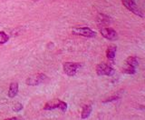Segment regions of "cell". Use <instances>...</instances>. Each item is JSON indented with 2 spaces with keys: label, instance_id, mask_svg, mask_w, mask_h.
Returning a JSON list of instances; mask_svg holds the SVG:
<instances>
[{
  "label": "cell",
  "instance_id": "1",
  "mask_svg": "<svg viewBox=\"0 0 145 120\" xmlns=\"http://www.w3.org/2000/svg\"><path fill=\"white\" fill-rule=\"evenodd\" d=\"M44 110H53V109H59L62 112H65L67 109V104L60 99H53L49 101L44 107Z\"/></svg>",
  "mask_w": 145,
  "mask_h": 120
},
{
  "label": "cell",
  "instance_id": "2",
  "mask_svg": "<svg viewBox=\"0 0 145 120\" xmlns=\"http://www.w3.org/2000/svg\"><path fill=\"white\" fill-rule=\"evenodd\" d=\"M72 33L74 36H84V38H94L95 35H96V33L88 26L74 27L72 30Z\"/></svg>",
  "mask_w": 145,
  "mask_h": 120
},
{
  "label": "cell",
  "instance_id": "3",
  "mask_svg": "<svg viewBox=\"0 0 145 120\" xmlns=\"http://www.w3.org/2000/svg\"><path fill=\"white\" fill-rule=\"evenodd\" d=\"M121 2H122V5H123L129 11L133 13L134 15L138 16L140 17H144L142 11L140 10V7H138V5L136 4L135 0H121Z\"/></svg>",
  "mask_w": 145,
  "mask_h": 120
},
{
  "label": "cell",
  "instance_id": "4",
  "mask_svg": "<svg viewBox=\"0 0 145 120\" xmlns=\"http://www.w3.org/2000/svg\"><path fill=\"white\" fill-rule=\"evenodd\" d=\"M80 67H81V64L75 63V62H65L63 65V72H65L68 76H75Z\"/></svg>",
  "mask_w": 145,
  "mask_h": 120
},
{
  "label": "cell",
  "instance_id": "5",
  "mask_svg": "<svg viewBox=\"0 0 145 120\" xmlns=\"http://www.w3.org/2000/svg\"><path fill=\"white\" fill-rule=\"evenodd\" d=\"M96 74L100 76H111L114 74V69L106 63H100L96 67Z\"/></svg>",
  "mask_w": 145,
  "mask_h": 120
},
{
  "label": "cell",
  "instance_id": "6",
  "mask_svg": "<svg viewBox=\"0 0 145 120\" xmlns=\"http://www.w3.org/2000/svg\"><path fill=\"white\" fill-rule=\"evenodd\" d=\"M46 79H47V76H45L44 74L37 73V74H35V75L31 76L27 78L25 80V84L27 86H38L40 84H42V83H44Z\"/></svg>",
  "mask_w": 145,
  "mask_h": 120
},
{
  "label": "cell",
  "instance_id": "7",
  "mask_svg": "<svg viewBox=\"0 0 145 120\" xmlns=\"http://www.w3.org/2000/svg\"><path fill=\"white\" fill-rule=\"evenodd\" d=\"M100 33L103 36L104 38L110 41H114L118 38V34L117 32L111 27H102L100 29Z\"/></svg>",
  "mask_w": 145,
  "mask_h": 120
},
{
  "label": "cell",
  "instance_id": "8",
  "mask_svg": "<svg viewBox=\"0 0 145 120\" xmlns=\"http://www.w3.org/2000/svg\"><path fill=\"white\" fill-rule=\"evenodd\" d=\"M96 21L99 26L103 27L105 25L110 24V17L106 15H104V14H100L96 18Z\"/></svg>",
  "mask_w": 145,
  "mask_h": 120
},
{
  "label": "cell",
  "instance_id": "9",
  "mask_svg": "<svg viewBox=\"0 0 145 120\" xmlns=\"http://www.w3.org/2000/svg\"><path fill=\"white\" fill-rule=\"evenodd\" d=\"M18 93V83L17 82H12L10 86H9L8 89V96L10 98H14Z\"/></svg>",
  "mask_w": 145,
  "mask_h": 120
},
{
  "label": "cell",
  "instance_id": "10",
  "mask_svg": "<svg viewBox=\"0 0 145 120\" xmlns=\"http://www.w3.org/2000/svg\"><path fill=\"white\" fill-rule=\"evenodd\" d=\"M92 111H93V105H92L91 104L84 105L83 107V109H82V113H81L82 119H86L87 117H89Z\"/></svg>",
  "mask_w": 145,
  "mask_h": 120
},
{
  "label": "cell",
  "instance_id": "11",
  "mask_svg": "<svg viewBox=\"0 0 145 120\" xmlns=\"http://www.w3.org/2000/svg\"><path fill=\"white\" fill-rule=\"evenodd\" d=\"M116 50L117 47L114 45H109L107 50H106V57L109 59H113L115 57V54H116Z\"/></svg>",
  "mask_w": 145,
  "mask_h": 120
},
{
  "label": "cell",
  "instance_id": "12",
  "mask_svg": "<svg viewBox=\"0 0 145 120\" xmlns=\"http://www.w3.org/2000/svg\"><path fill=\"white\" fill-rule=\"evenodd\" d=\"M125 64L126 65H129V66L133 67H137L139 66V61L136 57H133V56H130L126 58L125 60Z\"/></svg>",
  "mask_w": 145,
  "mask_h": 120
},
{
  "label": "cell",
  "instance_id": "13",
  "mask_svg": "<svg viewBox=\"0 0 145 120\" xmlns=\"http://www.w3.org/2000/svg\"><path fill=\"white\" fill-rule=\"evenodd\" d=\"M9 40V36L4 31H0V45L6 44Z\"/></svg>",
  "mask_w": 145,
  "mask_h": 120
},
{
  "label": "cell",
  "instance_id": "14",
  "mask_svg": "<svg viewBox=\"0 0 145 120\" xmlns=\"http://www.w3.org/2000/svg\"><path fill=\"white\" fill-rule=\"evenodd\" d=\"M122 72L125 74H129V75H133V74L136 73V68L125 64V67H123V69H122Z\"/></svg>",
  "mask_w": 145,
  "mask_h": 120
},
{
  "label": "cell",
  "instance_id": "15",
  "mask_svg": "<svg viewBox=\"0 0 145 120\" xmlns=\"http://www.w3.org/2000/svg\"><path fill=\"white\" fill-rule=\"evenodd\" d=\"M23 109V105L20 103H16L15 104V105L13 107V111L14 112H19Z\"/></svg>",
  "mask_w": 145,
  "mask_h": 120
},
{
  "label": "cell",
  "instance_id": "16",
  "mask_svg": "<svg viewBox=\"0 0 145 120\" xmlns=\"http://www.w3.org/2000/svg\"><path fill=\"white\" fill-rule=\"evenodd\" d=\"M121 98L120 96H117V95H115V96H111V98H107L106 100H104L103 103H108V102H112V101H115V100H118Z\"/></svg>",
  "mask_w": 145,
  "mask_h": 120
},
{
  "label": "cell",
  "instance_id": "17",
  "mask_svg": "<svg viewBox=\"0 0 145 120\" xmlns=\"http://www.w3.org/2000/svg\"><path fill=\"white\" fill-rule=\"evenodd\" d=\"M17 117H11V118H8L7 120H16Z\"/></svg>",
  "mask_w": 145,
  "mask_h": 120
}]
</instances>
